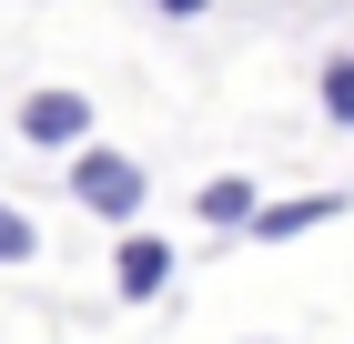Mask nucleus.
Returning a JSON list of instances; mask_svg holds the SVG:
<instances>
[{
    "mask_svg": "<svg viewBox=\"0 0 354 344\" xmlns=\"http://www.w3.org/2000/svg\"><path fill=\"white\" fill-rule=\"evenodd\" d=\"M30 253H41V223H30L21 203H0V273H10V264H30Z\"/></svg>",
    "mask_w": 354,
    "mask_h": 344,
    "instance_id": "obj_7",
    "label": "nucleus"
},
{
    "mask_svg": "<svg viewBox=\"0 0 354 344\" xmlns=\"http://www.w3.org/2000/svg\"><path fill=\"white\" fill-rule=\"evenodd\" d=\"M344 212V192H304V203H253V223L243 233L253 243H294V233H314V223H334Z\"/></svg>",
    "mask_w": 354,
    "mask_h": 344,
    "instance_id": "obj_4",
    "label": "nucleus"
},
{
    "mask_svg": "<svg viewBox=\"0 0 354 344\" xmlns=\"http://www.w3.org/2000/svg\"><path fill=\"white\" fill-rule=\"evenodd\" d=\"M91 122H102V111H91L82 91H30L21 102V142H51V152H82Z\"/></svg>",
    "mask_w": 354,
    "mask_h": 344,
    "instance_id": "obj_2",
    "label": "nucleus"
},
{
    "mask_svg": "<svg viewBox=\"0 0 354 344\" xmlns=\"http://www.w3.org/2000/svg\"><path fill=\"white\" fill-rule=\"evenodd\" d=\"M172 264H183V253H172L162 233H122V253H111V293H122V304H152V293L172 284Z\"/></svg>",
    "mask_w": 354,
    "mask_h": 344,
    "instance_id": "obj_3",
    "label": "nucleus"
},
{
    "mask_svg": "<svg viewBox=\"0 0 354 344\" xmlns=\"http://www.w3.org/2000/svg\"><path fill=\"white\" fill-rule=\"evenodd\" d=\"M253 203H263V183H253V172H213V183L192 192V212H203L213 233H243V223H253Z\"/></svg>",
    "mask_w": 354,
    "mask_h": 344,
    "instance_id": "obj_5",
    "label": "nucleus"
},
{
    "mask_svg": "<svg viewBox=\"0 0 354 344\" xmlns=\"http://www.w3.org/2000/svg\"><path fill=\"white\" fill-rule=\"evenodd\" d=\"M314 102H324V122H334V132H354V51H334V61H324Z\"/></svg>",
    "mask_w": 354,
    "mask_h": 344,
    "instance_id": "obj_6",
    "label": "nucleus"
},
{
    "mask_svg": "<svg viewBox=\"0 0 354 344\" xmlns=\"http://www.w3.org/2000/svg\"><path fill=\"white\" fill-rule=\"evenodd\" d=\"M142 162L132 152H111V142H82V152H71V203L82 212H102V223H132L142 212Z\"/></svg>",
    "mask_w": 354,
    "mask_h": 344,
    "instance_id": "obj_1",
    "label": "nucleus"
},
{
    "mask_svg": "<svg viewBox=\"0 0 354 344\" xmlns=\"http://www.w3.org/2000/svg\"><path fill=\"white\" fill-rule=\"evenodd\" d=\"M152 10H162V21H203L213 0H152Z\"/></svg>",
    "mask_w": 354,
    "mask_h": 344,
    "instance_id": "obj_8",
    "label": "nucleus"
}]
</instances>
